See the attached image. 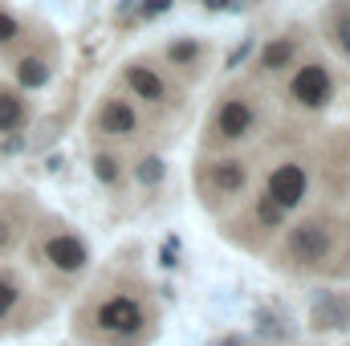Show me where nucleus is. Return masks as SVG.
<instances>
[{
    "instance_id": "nucleus-6",
    "label": "nucleus",
    "mask_w": 350,
    "mask_h": 346,
    "mask_svg": "<svg viewBox=\"0 0 350 346\" xmlns=\"http://www.w3.org/2000/svg\"><path fill=\"white\" fill-rule=\"evenodd\" d=\"M249 127H253V106L245 98H228L216 114V131L224 139H241V135H249Z\"/></svg>"
},
{
    "instance_id": "nucleus-17",
    "label": "nucleus",
    "mask_w": 350,
    "mask_h": 346,
    "mask_svg": "<svg viewBox=\"0 0 350 346\" xmlns=\"http://www.w3.org/2000/svg\"><path fill=\"white\" fill-rule=\"evenodd\" d=\"M196 53H200V49H196L191 41H179V45H172V49H167V57H172L175 66H187V62H196Z\"/></svg>"
},
{
    "instance_id": "nucleus-1",
    "label": "nucleus",
    "mask_w": 350,
    "mask_h": 346,
    "mask_svg": "<svg viewBox=\"0 0 350 346\" xmlns=\"http://www.w3.org/2000/svg\"><path fill=\"white\" fill-rule=\"evenodd\" d=\"M330 228L326 224H318V220H301L293 232H289V253L293 261H301V265H318V261L330 257Z\"/></svg>"
},
{
    "instance_id": "nucleus-13",
    "label": "nucleus",
    "mask_w": 350,
    "mask_h": 346,
    "mask_svg": "<svg viewBox=\"0 0 350 346\" xmlns=\"http://www.w3.org/2000/svg\"><path fill=\"white\" fill-rule=\"evenodd\" d=\"M25 122V102L12 94H0V131H16Z\"/></svg>"
},
{
    "instance_id": "nucleus-10",
    "label": "nucleus",
    "mask_w": 350,
    "mask_h": 346,
    "mask_svg": "<svg viewBox=\"0 0 350 346\" xmlns=\"http://www.w3.org/2000/svg\"><path fill=\"white\" fill-rule=\"evenodd\" d=\"M314 322H318L322 330H334V326L342 330V326L350 322V306L347 302H334V297H322L318 310H314Z\"/></svg>"
},
{
    "instance_id": "nucleus-7",
    "label": "nucleus",
    "mask_w": 350,
    "mask_h": 346,
    "mask_svg": "<svg viewBox=\"0 0 350 346\" xmlns=\"http://www.w3.org/2000/svg\"><path fill=\"white\" fill-rule=\"evenodd\" d=\"M135 127H139V114H135V106L122 102V98H110V102L98 110V131H106V135H131Z\"/></svg>"
},
{
    "instance_id": "nucleus-5",
    "label": "nucleus",
    "mask_w": 350,
    "mask_h": 346,
    "mask_svg": "<svg viewBox=\"0 0 350 346\" xmlns=\"http://www.w3.org/2000/svg\"><path fill=\"white\" fill-rule=\"evenodd\" d=\"M45 261L49 265H57L62 273H78V269H86V245L78 241V237H70V232H62V237H49L45 241Z\"/></svg>"
},
{
    "instance_id": "nucleus-21",
    "label": "nucleus",
    "mask_w": 350,
    "mask_h": 346,
    "mask_svg": "<svg viewBox=\"0 0 350 346\" xmlns=\"http://www.w3.org/2000/svg\"><path fill=\"white\" fill-rule=\"evenodd\" d=\"M12 302H16V289H12L8 281H0V318L12 310Z\"/></svg>"
},
{
    "instance_id": "nucleus-11",
    "label": "nucleus",
    "mask_w": 350,
    "mask_h": 346,
    "mask_svg": "<svg viewBox=\"0 0 350 346\" xmlns=\"http://www.w3.org/2000/svg\"><path fill=\"white\" fill-rule=\"evenodd\" d=\"M297 57V41H289V37H281V41H269L261 53V66L265 70H281V66H289Z\"/></svg>"
},
{
    "instance_id": "nucleus-24",
    "label": "nucleus",
    "mask_w": 350,
    "mask_h": 346,
    "mask_svg": "<svg viewBox=\"0 0 350 346\" xmlns=\"http://www.w3.org/2000/svg\"><path fill=\"white\" fill-rule=\"evenodd\" d=\"M208 8H228V0H204Z\"/></svg>"
},
{
    "instance_id": "nucleus-12",
    "label": "nucleus",
    "mask_w": 350,
    "mask_h": 346,
    "mask_svg": "<svg viewBox=\"0 0 350 346\" xmlns=\"http://www.w3.org/2000/svg\"><path fill=\"white\" fill-rule=\"evenodd\" d=\"M16 78H21V86L37 90V86H45V82H49V66H45V62H37V57H25V62L16 66Z\"/></svg>"
},
{
    "instance_id": "nucleus-18",
    "label": "nucleus",
    "mask_w": 350,
    "mask_h": 346,
    "mask_svg": "<svg viewBox=\"0 0 350 346\" xmlns=\"http://www.w3.org/2000/svg\"><path fill=\"white\" fill-rule=\"evenodd\" d=\"M139 179H143V183H159V179H163V163H159V159H143V163H139Z\"/></svg>"
},
{
    "instance_id": "nucleus-20",
    "label": "nucleus",
    "mask_w": 350,
    "mask_h": 346,
    "mask_svg": "<svg viewBox=\"0 0 350 346\" xmlns=\"http://www.w3.org/2000/svg\"><path fill=\"white\" fill-rule=\"evenodd\" d=\"M21 33V25H16V16H8V12H0V41H12Z\"/></svg>"
},
{
    "instance_id": "nucleus-9",
    "label": "nucleus",
    "mask_w": 350,
    "mask_h": 346,
    "mask_svg": "<svg viewBox=\"0 0 350 346\" xmlns=\"http://www.w3.org/2000/svg\"><path fill=\"white\" fill-rule=\"evenodd\" d=\"M212 187H220V191H241L245 187V168L237 163V159H220V163H212Z\"/></svg>"
},
{
    "instance_id": "nucleus-23",
    "label": "nucleus",
    "mask_w": 350,
    "mask_h": 346,
    "mask_svg": "<svg viewBox=\"0 0 350 346\" xmlns=\"http://www.w3.org/2000/svg\"><path fill=\"white\" fill-rule=\"evenodd\" d=\"M249 49H253V45H249V41H245V45H241V49H232V53H228V66H241V62H245V57H249Z\"/></svg>"
},
{
    "instance_id": "nucleus-14",
    "label": "nucleus",
    "mask_w": 350,
    "mask_h": 346,
    "mask_svg": "<svg viewBox=\"0 0 350 346\" xmlns=\"http://www.w3.org/2000/svg\"><path fill=\"white\" fill-rule=\"evenodd\" d=\"M330 41L350 57V12H338V16H334V33H330Z\"/></svg>"
},
{
    "instance_id": "nucleus-22",
    "label": "nucleus",
    "mask_w": 350,
    "mask_h": 346,
    "mask_svg": "<svg viewBox=\"0 0 350 346\" xmlns=\"http://www.w3.org/2000/svg\"><path fill=\"white\" fill-rule=\"evenodd\" d=\"M167 8H172V0H147V4H143V16L151 21V16H159V12H167Z\"/></svg>"
},
{
    "instance_id": "nucleus-16",
    "label": "nucleus",
    "mask_w": 350,
    "mask_h": 346,
    "mask_svg": "<svg viewBox=\"0 0 350 346\" xmlns=\"http://www.w3.org/2000/svg\"><path fill=\"white\" fill-rule=\"evenodd\" d=\"M257 216H261V224H265V228H277L285 212H281V208H277V204H273L269 196H261V204H257Z\"/></svg>"
},
{
    "instance_id": "nucleus-3",
    "label": "nucleus",
    "mask_w": 350,
    "mask_h": 346,
    "mask_svg": "<svg viewBox=\"0 0 350 346\" xmlns=\"http://www.w3.org/2000/svg\"><path fill=\"white\" fill-rule=\"evenodd\" d=\"M293 98L301 102V106H326L330 102V94H334V82H330V74H326V66H318V62H310V66H301L297 70V78H293Z\"/></svg>"
},
{
    "instance_id": "nucleus-4",
    "label": "nucleus",
    "mask_w": 350,
    "mask_h": 346,
    "mask_svg": "<svg viewBox=\"0 0 350 346\" xmlns=\"http://www.w3.org/2000/svg\"><path fill=\"white\" fill-rule=\"evenodd\" d=\"M98 326H106L114 334H135V330H143V306L135 297H110L98 306Z\"/></svg>"
},
{
    "instance_id": "nucleus-15",
    "label": "nucleus",
    "mask_w": 350,
    "mask_h": 346,
    "mask_svg": "<svg viewBox=\"0 0 350 346\" xmlns=\"http://www.w3.org/2000/svg\"><path fill=\"white\" fill-rule=\"evenodd\" d=\"M94 172H98L102 183H114L118 179V159L114 155H94Z\"/></svg>"
},
{
    "instance_id": "nucleus-2",
    "label": "nucleus",
    "mask_w": 350,
    "mask_h": 346,
    "mask_svg": "<svg viewBox=\"0 0 350 346\" xmlns=\"http://www.w3.org/2000/svg\"><path fill=\"white\" fill-rule=\"evenodd\" d=\"M281 212H289V208H297L301 200H306V172L297 168V163H281L277 172L269 175V191H265Z\"/></svg>"
},
{
    "instance_id": "nucleus-8",
    "label": "nucleus",
    "mask_w": 350,
    "mask_h": 346,
    "mask_svg": "<svg viewBox=\"0 0 350 346\" xmlns=\"http://www.w3.org/2000/svg\"><path fill=\"white\" fill-rule=\"evenodd\" d=\"M126 82H131V90H135L139 98H147V102H163V94H167L163 78H159L155 70H147V66H131V70H126Z\"/></svg>"
},
{
    "instance_id": "nucleus-19",
    "label": "nucleus",
    "mask_w": 350,
    "mask_h": 346,
    "mask_svg": "<svg viewBox=\"0 0 350 346\" xmlns=\"http://www.w3.org/2000/svg\"><path fill=\"white\" fill-rule=\"evenodd\" d=\"M257 322H261V334H273V338H285V330H281V322L277 318H269V314H257Z\"/></svg>"
}]
</instances>
